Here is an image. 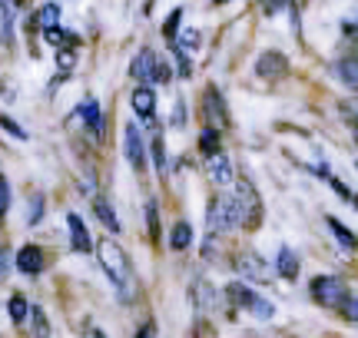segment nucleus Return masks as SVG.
I'll return each mask as SVG.
<instances>
[{"mask_svg":"<svg viewBox=\"0 0 358 338\" xmlns=\"http://www.w3.org/2000/svg\"><path fill=\"white\" fill-rule=\"evenodd\" d=\"M179 20H182V10L176 7V10H173V13L166 17V24H163V37H166V40H176V34H179Z\"/></svg>","mask_w":358,"mask_h":338,"instance_id":"obj_27","label":"nucleus"},{"mask_svg":"<svg viewBox=\"0 0 358 338\" xmlns=\"http://www.w3.org/2000/svg\"><path fill=\"white\" fill-rule=\"evenodd\" d=\"M156 53L153 50H140L136 53V60H133V77L140 80V83H156Z\"/></svg>","mask_w":358,"mask_h":338,"instance_id":"obj_12","label":"nucleus"},{"mask_svg":"<svg viewBox=\"0 0 358 338\" xmlns=\"http://www.w3.org/2000/svg\"><path fill=\"white\" fill-rule=\"evenodd\" d=\"M179 73H182V77H189V73H192V70H189V60H186L182 53H179Z\"/></svg>","mask_w":358,"mask_h":338,"instance_id":"obj_38","label":"nucleus"},{"mask_svg":"<svg viewBox=\"0 0 358 338\" xmlns=\"http://www.w3.org/2000/svg\"><path fill=\"white\" fill-rule=\"evenodd\" d=\"M30 322H34V332H37V335H50V325H47V318H43V312H40L37 305L30 309Z\"/></svg>","mask_w":358,"mask_h":338,"instance_id":"obj_29","label":"nucleus"},{"mask_svg":"<svg viewBox=\"0 0 358 338\" xmlns=\"http://www.w3.org/2000/svg\"><path fill=\"white\" fill-rule=\"evenodd\" d=\"M17 269L24 275H40L43 272V252L37 246H24L17 252Z\"/></svg>","mask_w":358,"mask_h":338,"instance_id":"obj_13","label":"nucleus"},{"mask_svg":"<svg viewBox=\"0 0 358 338\" xmlns=\"http://www.w3.org/2000/svg\"><path fill=\"white\" fill-rule=\"evenodd\" d=\"M338 77L348 80L352 87H358V60H342L338 64Z\"/></svg>","mask_w":358,"mask_h":338,"instance_id":"obj_26","label":"nucleus"},{"mask_svg":"<svg viewBox=\"0 0 358 338\" xmlns=\"http://www.w3.org/2000/svg\"><path fill=\"white\" fill-rule=\"evenodd\" d=\"M289 3H292V0H262V10H266L268 17H272V13L285 10V7H289Z\"/></svg>","mask_w":358,"mask_h":338,"instance_id":"obj_31","label":"nucleus"},{"mask_svg":"<svg viewBox=\"0 0 358 338\" xmlns=\"http://www.w3.org/2000/svg\"><path fill=\"white\" fill-rule=\"evenodd\" d=\"M243 226V209L236 196H216L209 206V233H232Z\"/></svg>","mask_w":358,"mask_h":338,"instance_id":"obj_1","label":"nucleus"},{"mask_svg":"<svg viewBox=\"0 0 358 338\" xmlns=\"http://www.w3.org/2000/svg\"><path fill=\"white\" fill-rule=\"evenodd\" d=\"M93 212H96V219H100L110 233H120V219H116L113 206H110L106 199H100V196H96V199H93Z\"/></svg>","mask_w":358,"mask_h":338,"instance_id":"obj_17","label":"nucleus"},{"mask_svg":"<svg viewBox=\"0 0 358 338\" xmlns=\"http://www.w3.org/2000/svg\"><path fill=\"white\" fill-rule=\"evenodd\" d=\"M199 149H203L206 156L219 153V130H216V126H206V130L199 133Z\"/></svg>","mask_w":358,"mask_h":338,"instance_id":"obj_21","label":"nucleus"},{"mask_svg":"<svg viewBox=\"0 0 358 338\" xmlns=\"http://www.w3.org/2000/svg\"><path fill=\"white\" fill-rule=\"evenodd\" d=\"M40 212H43V199H34L30 203V222H40Z\"/></svg>","mask_w":358,"mask_h":338,"instance_id":"obj_34","label":"nucleus"},{"mask_svg":"<svg viewBox=\"0 0 358 338\" xmlns=\"http://www.w3.org/2000/svg\"><path fill=\"white\" fill-rule=\"evenodd\" d=\"M169 246L176 249V252H182V249L192 246V226L189 222H176V226H173V233H169Z\"/></svg>","mask_w":358,"mask_h":338,"instance_id":"obj_19","label":"nucleus"},{"mask_svg":"<svg viewBox=\"0 0 358 338\" xmlns=\"http://www.w3.org/2000/svg\"><path fill=\"white\" fill-rule=\"evenodd\" d=\"M226 295H229V299L236 302L239 309L259 315V318H272V312H275V309H272L266 299H259L256 292H252V288H245L243 282H229V286H226Z\"/></svg>","mask_w":358,"mask_h":338,"instance_id":"obj_4","label":"nucleus"},{"mask_svg":"<svg viewBox=\"0 0 358 338\" xmlns=\"http://www.w3.org/2000/svg\"><path fill=\"white\" fill-rule=\"evenodd\" d=\"M236 199H239V209H243V226L256 229L259 222H262V199H259L256 182L249 179V176L239 179V193H236Z\"/></svg>","mask_w":358,"mask_h":338,"instance_id":"obj_3","label":"nucleus"},{"mask_svg":"<svg viewBox=\"0 0 358 338\" xmlns=\"http://www.w3.org/2000/svg\"><path fill=\"white\" fill-rule=\"evenodd\" d=\"M153 146H156V166L166 172V156H163V143H159V140H153Z\"/></svg>","mask_w":358,"mask_h":338,"instance_id":"obj_35","label":"nucleus"},{"mask_svg":"<svg viewBox=\"0 0 358 338\" xmlns=\"http://www.w3.org/2000/svg\"><path fill=\"white\" fill-rule=\"evenodd\" d=\"M216 3H229V0H216Z\"/></svg>","mask_w":358,"mask_h":338,"instance_id":"obj_41","label":"nucleus"},{"mask_svg":"<svg viewBox=\"0 0 358 338\" xmlns=\"http://www.w3.org/2000/svg\"><path fill=\"white\" fill-rule=\"evenodd\" d=\"M7 206H10V186H7L3 176H0V216L7 212Z\"/></svg>","mask_w":358,"mask_h":338,"instance_id":"obj_32","label":"nucleus"},{"mask_svg":"<svg viewBox=\"0 0 358 338\" xmlns=\"http://www.w3.org/2000/svg\"><path fill=\"white\" fill-rule=\"evenodd\" d=\"M146 226H150V239L159 242V209H156L153 199L146 203Z\"/></svg>","mask_w":358,"mask_h":338,"instance_id":"obj_23","label":"nucleus"},{"mask_svg":"<svg viewBox=\"0 0 358 338\" xmlns=\"http://www.w3.org/2000/svg\"><path fill=\"white\" fill-rule=\"evenodd\" d=\"M256 73H259L262 80H282L285 73H289V60H285V53H279V50H266L262 57H259Z\"/></svg>","mask_w":358,"mask_h":338,"instance_id":"obj_7","label":"nucleus"},{"mask_svg":"<svg viewBox=\"0 0 358 338\" xmlns=\"http://www.w3.org/2000/svg\"><path fill=\"white\" fill-rule=\"evenodd\" d=\"M156 80H169V64H163V60L156 64Z\"/></svg>","mask_w":358,"mask_h":338,"instance_id":"obj_37","label":"nucleus"},{"mask_svg":"<svg viewBox=\"0 0 358 338\" xmlns=\"http://www.w3.org/2000/svg\"><path fill=\"white\" fill-rule=\"evenodd\" d=\"M325 222H329V229H332V235L338 239V246L345 249V252H355L358 249V239H355V233H348L342 222L335 219V216H325Z\"/></svg>","mask_w":358,"mask_h":338,"instance_id":"obj_16","label":"nucleus"},{"mask_svg":"<svg viewBox=\"0 0 358 338\" xmlns=\"http://www.w3.org/2000/svg\"><path fill=\"white\" fill-rule=\"evenodd\" d=\"M96 259H100L103 272L113 279V286L129 288V259H127V252L116 246L113 239H106V242L96 246Z\"/></svg>","mask_w":358,"mask_h":338,"instance_id":"obj_2","label":"nucleus"},{"mask_svg":"<svg viewBox=\"0 0 358 338\" xmlns=\"http://www.w3.org/2000/svg\"><path fill=\"white\" fill-rule=\"evenodd\" d=\"M133 110H136V117L143 123H153L156 119V93L150 83H140L136 90H133Z\"/></svg>","mask_w":358,"mask_h":338,"instance_id":"obj_8","label":"nucleus"},{"mask_svg":"<svg viewBox=\"0 0 358 338\" xmlns=\"http://www.w3.org/2000/svg\"><path fill=\"white\" fill-rule=\"evenodd\" d=\"M7 312H10V322H13V325H24L27 315H30V305H27L24 295H13L10 305H7Z\"/></svg>","mask_w":358,"mask_h":338,"instance_id":"obj_20","label":"nucleus"},{"mask_svg":"<svg viewBox=\"0 0 358 338\" xmlns=\"http://www.w3.org/2000/svg\"><path fill=\"white\" fill-rule=\"evenodd\" d=\"M0 130H7L13 136V140H27V133L20 130V126H17V123H13L10 117H0Z\"/></svg>","mask_w":358,"mask_h":338,"instance_id":"obj_30","label":"nucleus"},{"mask_svg":"<svg viewBox=\"0 0 358 338\" xmlns=\"http://www.w3.org/2000/svg\"><path fill=\"white\" fill-rule=\"evenodd\" d=\"M127 156L136 169L146 166V143H143V133H140L136 123H129L127 126Z\"/></svg>","mask_w":358,"mask_h":338,"instance_id":"obj_9","label":"nucleus"},{"mask_svg":"<svg viewBox=\"0 0 358 338\" xmlns=\"http://www.w3.org/2000/svg\"><path fill=\"white\" fill-rule=\"evenodd\" d=\"M189 295H196V309H209V299H213V288L206 286V282H196V292H189Z\"/></svg>","mask_w":358,"mask_h":338,"instance_id":"obj_28","label":"nucleus"},{"mask_svg":"<svg viewBox=\"0 0 358 338\" xmlns=\"http://www.w3.org/2000/svg\"><path fill=\"white\" fill-rule=\"evenodd\" d=\"M348 312H352V315H355V318H358V302H355V309H348Z\"/></svg>","mask_w":358,"mask_h":338,"instance_id":"obj_40","label":"nucleus"},{"mask_svg":"<svg viewBox=\"0 0 358 338\" xmlns=\"http://www.w3.org/2000/svg\"><path fill=\"white\" fill-rule=\"evenodd\" d=\"M80 117H83V123L93 130V136H100L103 133V117H100V103H96L93 96H87V100L80 103Z\"/></svg>","mask_w":358,"mask_h":338,"instance_id":"obj_14","label":"nucleus"},{"mask_svg":"<svg viewBox=\"0 0 358 338\" xmlns=\"http://www.w3.org/2000/svg\"><path fill=\"white\" fill-rule=\"evenodd\" d=\"M275 272H279L282 279H295V275H299V256H295L289 246L279 249V256H275Z\"/></svg>","mask_w":358,"mask_h":338,"instance_id":"obj_15","label":"nucleus"},{"mask_svg":"<svg viewBox=\"0 0 358 338\" xmlns=\"http://www.w3.org/2000/svg\"><path fill=\"white\" fill-rule=\"evenodd\" d=\"M176 43L179 50H196L199 47V30H182V34H176Z\"/></svg>","mask_w":358,"mask_h":338,"instance_id":"obj_24","label":"nucleus"},{"mask_svg":"<svg viewBox=\"0 0 358 338\" xmlns=\"http://www.w3.org/2000/svg\"><path fill=\"white\" fill-rule=\"evenodd\" d=\"M57 66L70 70V66H73V53H70V50H60V53H57Z\"/></svg>","mask_w":358,"mask_h":338,"instance_id":"obj_33","label":"nucleus"},{"mask_svg":"<svg viewBox=\"0 0 358 338\" xmlns=\"http://www.w3.org/2000/svg\"><path fill=\"white\" fill-rule=\"evenodd\" d=\"M239 272H243L249 282H272V265H268L259 252H252V249H245L243 256H239Z\"/></svg>","mask_w":358,"mask_h":338,"instance_id":"obj_6","label":"nucleus"},{"mask_svg":"<svg viewBox=\"0 0 358 338\" xmlns=\"http://www.w3.org/2000/svg\"><path fill=\"white\" fill-rule=\"evenodd\" d=\"M47 43H53V47H64V43H77V37L70 34V30H64V27H47Z\"/></svg>","mask_w":358,"mask_h":338,"instance_id":"obj_22","label":"nucleus"},{"mask_svg":"<svg viewBox=\"0 0 358 338\" xmlns=\"http://www.w3.org/2000/svg\"><path fill=\"white\" fill-rule=\"evenodd\" d=\"M312 299L322 302V305H342L348 299V286L335 275H319L312 282Z\"/></svg>","mask_w":358,"mask_h":338,"instance_id":"obj_5","label":"nucleus"},{"mask_svg":"<svg viewBox=\"0 0 358 338\" xmlns=\"http://www.w3.org/2000/svg\"><path fill=\"white\" fill-rule=\"evenodd\" d=\"M7 272V249H0V275Z\"/></svg>","mask_w":358,"mask_h":338,"instance_id":"obj_39","label":"nucleus"},{"mask_svg":"<svg viewBox=\"0 0 358 338\" xmlns=\"http://www.w3.org/2000/svg\"><path fill=\"white\" fill-rule=\"evenodd\" d=\"M203 106H206V117H209V123H213L216 130H222V126L229 123V117H226V106H222V96H219V93L213 90V87L206 90Z\"/></svg>","mask_w":358,"mask_h":338,"instance_id":"obj_10","label":"nucleus"},{"mask_svg":"<svg viewBox=\"0 0 358 338\" xmlns=\"http://www.w3.org/2000/svg\"><path fill=\"white\" fill-rule=\"evenodd\" d=\"M209 176H213V182H219V186H226V182L232 179L229 159L222 156V153H213V159H209Z\"/></svg>","mask_w":358,"mask_h":338,"instance_id":"obj_18","label":"nucleus"},{"mask_svg":"<svg viewBox=\"0 0 358 338\" xmlns=\"http://www.w3.org/2000/svg\"><path fill=\"white\" fill-rule=\"evenodd\" d=\"M345 110V119H348V126L355 130V136H358V110H348V106H342Z\"/></svg>","mask_w":358,"mask_h":338,"instance_id":"obj_36","label":"nucleus"},{"mask_svg":"<svg viewBox=\"0 0 358 338\" xmlns=\"http://www.w3.org/2000/svg\"><path fill=\"white\" fill-rule=\"evenodd\" d=\"M66 226H70V242H73V249H77V252H90V249H93V239H90L87 222L80 219L77 212H70V216H66Z\"/></svg>","mask_w":358,"mask_h":338,"instance_id":"obj_11","label":"nucleus"},{"mask_svg":"<svg viewBox=\"0 0 358 338\" xmlns=\"http://www.w3.org/2000/svg\"><path fill=\"white\" fill-rule=\"evenodd\" d=\"M37 20L43 27H53L57 20H60V7H57V3H43V7H40V13H37Z\"/></svg>","mask_w":358,"mask_h":338,"instance_id":"obj_25","label":"nucleus"}]
</instances>
